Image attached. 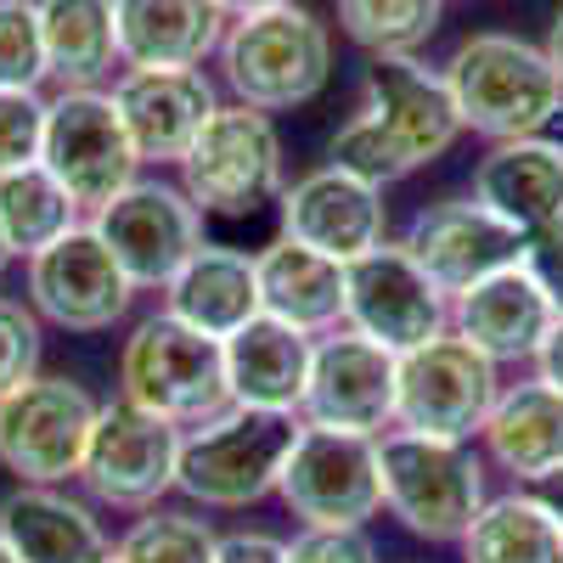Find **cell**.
I'll use <instances>...</instances> for the list:
<instances>
[{
  "instance_id": "7bdbcfd3",
  "label": "cell",
  "mask_w": 563,
  "mask_h": 563,
  "mask_svg": "<svg viewBox=\"0 0 563 563\" xmlns=\"http://www.w3.org/2000/svg\"><path fill=\"white\" fill-rule=\"evenodd\" d=\"M12 265V249H7V238H0V271H7Z\"/></svg>"
},
{
  "instance_id": "d6986e66",
  "label": "cell",
  "mask_w": 563,
  "mask_h": 563,
  "mask_svg": "<svg viewBox=\"0 0 563 563\" xmlns=\"http://www.w3.org/2000/svg\"><path fill=\"white\" fill-rule=\"evenodd\" d=\"M113 102L141 164H180L220 108L214 85L198 68H130L113 85Z\"/></svg>"
},
{
  "instance_id": "e575fe53",
  "label": "cell",
  "mask_w": 563,
  "mask_h": 563,
  "mask_svg": "<svg viewBox=\"0 0 563 563\" xmlns=\"http://www.w3.org/2000/svg\"><path fill=\"white\" fill-rule=\"evenodd\" d=\"M40 372V321L18 299H0V400Z\"/></svg>"
},
{
  "instance_id": "277c9868",
  "label": "cell",
  "mask_w": 563,
  "mask_h": 563,
  "mask_svg": "<svg viewBox=\"0 0 563 563\" xmlns=\"http://www.w3.org/2000/svg\"><path fill=\"white\" fill-rule=\"evenodd\" d=\"M119 400L175 422V429H198V422L220 417L231 406L220 339H203L169 310L135 321V333L119 350Z\"/></svg>"
},
{
  "instance_id": "836d02e7",
  "label": "cell",
  "mask_w": 563,
  "mask_h": 563,
  "mask_svg": "<svg viewBox=\"0 0 563 563\" xmlns=\"http://www.w3.org/2000/svg\"><path fill=\"white\" fill-rule=\"evenodd\" d=\"M45 108L52 102H40V90H0V175L40 164Z\"/></svg>"
},
{
  "instance_id": "83f0119b",
  "label": "cell",
  "mask_w": 563,
  "mask_h": 563,
  "mask_svg": "<svg viewBox=\"0 0 563 563\" xmlns=\"http://www.w3.org/2000/svg\"><path fill=\"white\" fill-rule=\"evenodd\" d=\"M45 74L63 90H97L119 57V0H40Z\"/></svg>"
},
{
  "instance_id": "7402d4cb",
  "label": "cell",
  "mask_w": 563,
  "mask_h": 563,
  "mask_svg": "<svg viewBox=\"0 0 563 563\" xmlns=\"http://www.w3.org/2000/svg\"><path fill=\"white\" fill-rule=\"evenodd\" d=\"M0 541L18 563H102V519L57 485H18L0 501Z\"/></svg>"
},
{
  "instance_id": "4dcf8cb0",
  "label": "cell",
  "mask_w": 563,
  "mask_h": 563,
  "mask_svg": "<svg viewBox=\"0 0 563 563\" xmlns=\"http://www.w3.org/2000/svg\"><path fill=\"white\" fill-rule=\"evenodd\" d=\"M339 23L372 57H417V45L440 29L445 0H333Z\"/></svg>"
},
{
  "instance_id": "f6af8a7d",
  "label": "cell",
  "mask_w": 563,
  "mask_h": 563,
  "mask_svg": "<svg viewBox=\"0 0 563 563\" xmlns=\"http://www.w3.org/2000/svg\"><path fill=\"white\" fill-rule=\"evenodd\" d=\"M102 563H119V558H113V552H108V558H102Z\"/></svg>"
},
{
  "instance_id": "b9f144b4",
  "label": "cell",
  "mask_w": 563,
  "mask_h": 563,
  "mask_svg": "<svg viewBox=\"0 0 563 563\" xmlns=\"http://www.w3.org/2000/svg\"><path fill=\"white\" fill-rule=\"evenodd\" d=\"M225 18H243V12H265V7H288V0H220Z\"/></svg>"
},
{
  "instance_id": "9a60e30c",
  "label": "cell",
  "mask_w": 563,
  "mask_h": 563,
  "mask_svg": "<svg viewBox=\"0 0 563 563\" xmlns=\"http://www.w3.org/2000/svg\"><path fill=\"white\" fill-rule=\"evenodd\" d=\"M395 366L400 355L372 344L355 327H339L310 344V378H305V422L344 434H372L395 429Z\"/></svg>"
},
{
  "instance_id": "8fae6325",
  "label": "cell",
  "mask_w": 563,
  "mask_h": 563,
  "mask_svg": "<svg viewBox=\"0 0 563 563\" xmlns=\"http://www.w3.org/2000/svg\"><path fill=\"white\" fill-rule=\"evenodd\" d=\"M97 400L74 378H34L0 400V467L23 485H63L85 467V445L97 429Z\"/></svg>"
},
{
  "instance_id": "603a6c76",
  "label": "cell",
  "mask_w": 563,
  "mask_h": 563,
  "mask_svg": "<svg viewBox=\"0 0 563 563\" xmlns=\"http://www.w3.org/2000/svg\"><path fill=\"white\" fill-rule=\"evenodd\" d=\"M254 271H260V316L294 327L305 339H327L344 327V265L339 260L276 238L265 254H254Z\"/></svg>"
},
{
  "instance_id": "9c48e42d",
  "label": "cell",
  "mask_w": 563,
  "mask_h": 563,
  "mask_svg": "<svg viewBox=\"0 0 563 563\" xmlns=\"http://www.w3.org/2000/svg\"><path fill=\"white\" fill-rule=\"evenodd\" d=\"M40 164L57 175V186L74 198V209H90V214H102L124 186H135L141 153L119 119L113 90H63L45 108Z\"/></svg>"
},
{
  "instance_id": "8d00e7d4",
  "label": "cell",
  "mask_w": 563,
  "mask_h": 563,
  "mask_svg": "<svg viewBox=\"0 0 563 563\" xmlns=\"http://www.w3.org/2000/svg\"><path fill=\"white\" fill-rule=\"evenodd\" d=\"M525 271L541 282V294L552 299V310L563 316V225L541 231V238L525 243Z\"/></svg>"
},
{
  "instance_id": "4fadbf2b",
  "label": "cell",
  "mask_w": 563,
  "mask_h": 563,
  "mask_svg": "<svg viewBox=\"0 0 563 563\" xmlns=\"http://www.w3.org/2000/svg\"><path fill=\"white\" fill-rule=\"evenodd\" d=\"M344 327L406 355L451 327V299L406 254V243H378L344 265Z\"/></svg>"
},
{
  "instance_id": "5bb4252c",
  "label": "cell",
  "mask_w": 563,
  "mask_h": 563,
  "mask_svg": "<svg viewBox=\"0 0 563 563\" xmlns=\"http://www.w3.org/2000/svg\"><path fill=\"white\" fill-rule=\"evenodd\" d=\"M135 282V294H164L180 265L203 249V209L169 180H135L90 220Z\"/></svg>"
},
{
  "instance_id": "7c38bea8",
  "label": "cell",
  "mask_w": 563,
  "mask_h": 563,
  "mask_svg": "<svg viewBox=\"0 0 563 563\" xmlns=\"http://www.w3.org/2000/svg\"><path fill=\"white\" fill-rule=\"evenodd\" d=\"M180 440L186 429H175V422L141 411L130 400H108L97 411V429H90L79 479L108 507L153 512L180 485Z\"/></svg>"
},
{
  "instance_id": "ab89813d",
  "label": "cell",
  "mask_w": 563,
  "mask_h": 563,
  "mask_svg": "<svg viewBox=\"0 0 563 563\" xmlns=\"http://www.w3.org/2000/svg\"><path fill=\"white\" fill-rule=\"evenodd\" d=\"M536 496L547 501V512H552V519L563 525V467H558V474H547V479L536 485Z\"/></svg>"
},
{
  "instance_id": "ac0fdd59",
  "label": "cell",
  "mask_w": 563,
  "mask_h": 563,
  "mask_svg": "<svg viewBox=\"0 0 563 563\" xmlns=\"http://www.w3.org/2000/svg\"><path fill=\"white\" fill-rule=\"evenodd\" d=\"M525 231H512L501 214H490L485 203H434V209H422L406 231V254L429 271V282L456 299L467 294L474 282L507 271V265H519L525 260Z\"/></svg>"
},
{
  "instance_id": "30bf717a",
  "label": "cell",
  "mask_w": 563,
  "mask_h": 563,
  "mask_svg": "<svg viewBox=\"0 0 563 563\" xmlns=\"http://www.w3.org/2000/svg\"><path fill=\"white\" fill-rule=\"evenodd\" d=\"M282 186V135L260 108H214L180 158V192L203 214H254Z\"/></svg>"
},
{
  "instance_id": "1f68e13d",
  "label": "cell",
  "mask_w": 563,
  "mask_h": 563,
  "mask_svg": "<svg viewBox=\"0 0 563 563\" xmlns=\"http://www.w3.org/2000/svg\"><path fill=\"white\" fill-rule=\"evenodd\" d=\"M220 536L209 530V519L198 512H175V507H153L124 530V541L113 547L119 563H214Z\"/></svg>"
},
{
  "instance_id": "f35d334b",
  "label": "cell",
  "mask_w": 563,
  "mask_h": 563,
  "mask_svg": "<svg viewBox=\"0 0 563 563\" xmlns=\"http://www.w3.org/2000/svg\"><path fill=\"white\" fill-rule=\"evenodd\" d=\"M536 378H541V384H552V389L563 395V316L552 321V333H547V344L536 350Z\"/></svg>"
},
{
  "instance_id": "3957f363",
  "label": "cell",
  "mask_w": 563,
  "mask_h": 563,
  "mask_svg": "<svg viewBox=\"0 0 563 563\" xmlns=\"http://www.w3.org/2000/svg\"><path fill=\"white\" fill-rule=\"evenodd\" d=\"M220 68L225 85L238 90L243 108L260 113H288L305 108L333 74V34L305 7H265L231 18L220 40Z\"/></svg>"
},
{
  "instance_id": "d6a6232c",
  "label": "cell",
  "mask_w": 563,
  "mask_h": 563,
  "mask_svg": "<svg viewBox=\"0 0 563 563\" xmlns=\"http://www.w3.org/2000/svg\"><path fill=\"white\" fill-rule=\"evenodd\" d=\"M40 79H52L40 0H0V90H40Z\"/></svg>"
},
{
  "instance_id": "52a82bcc",
  "label": "cell",
  "mask_w": 563,
  "mask_h": 563,
  "mask_svg": "<svg viewBox=\"0 0 563 563\" xmlns=\"http://www.w3.org/2000/svg\"><path fill=\"white\" fill-rule=\"evenodd\" d=\"M496 395V361L445 327L429 344L406 350L395 366V429L429 440H474Z\"/></svg>"
},
{
  "instance_id": "ba28073f",
  "label": "cell",
  "mask_w": 563,
  "mask_h": 563,
  "mask_svg": "<svg viewBox=\"0 0 563 563\" xmlns=\"http://www.w3.org/2000/svg\"><path fill=\"white\" fill-rule=\"evenodd\" d=\"M276 496L288 501V512L305 519L310 530H361L372 512L384 507L378 440L305 422L288 462H282Z\"/></svg>"
},
{
  "instance_id": "d590c367",
  "label": "cell",
  "mask_w": 563,
  "mask_h": 563,
  "mask_svg": "<svg viewBox=\"0 0 563 563\" xmlns=\"http://www.w3.org/2000/svg\"><path fill=\"white\" fill-rule=\"evenodd\" d=\"M288 563H378V547L366 530H299L288 541Z\"/></svg>"
},
{
  "instance_id": "f1b7e54d",
  "label": "cell",
  "mask_w": 563,
  "mask_h": 563,
  "mask_svg": "<svg viewBox=\"0 0 563 563\" xmlns=\"http://www.w3.org/2000/svg\"><path fill=\"white\" fill-rule=\"evenodd\" d=\"M467 563H563V525L536 490H512L479 507L462 536Z\"/></svg>"
},
{
  "instance_id": "7a4b0ae2",
  "label": "cell",
  "mask_w": 563,
  "mask_h": 563,
  "mask_svg": "<svg viewBox=\"0 0 563 563\" xmlns=\"http://www.w3.org/2000/svg\"><path fill=\"white\" fill-rule=\"evenodd\" d=\"M445 85L462 130H479L490 141L541 135L563 113V79L547 45L519 34H467L445 63Z\"/></svg>"
},
{
  "instance_id": "ffe728a7",
  "label": "cell",
  "mask_w": 563,
  "mask_h": 563,
  "mask_svg": "<svg viewBox=\"0 0 563 563\" xmlns=\"http://www.w3.org/2000/svg\"><path fill=\"white\" fill-rule=\"evenodd\" d=\"M552 321H558V310L541 294V282L525 271V260L451 299V333L467 339L479 355H490L496 366L501 361H536Z\"/></svg>"
},
{
  "instance_id": "f546056e",
  "label": "cell",
  "mask_w": 563,
  "mask_h": 563,
  "mask_svg": "<svg viewBox=\"0 0 563 563\" xmlns=\"http://www.w3.org/2000/svg\"><path fill=\"white\" fill-rule=\"evenodd\" d=\"M74 198L57 186V175L45 164H29V169H12L0 175V238H7L12 260H34L40 249H52L57 238L79 225L74 220Z\"/></svg>"
},
{
  "instance_id": "ee69618b",
  "label": "cell",
  "mask_w": 563,
  "mask_h": 563,
  "mask_svg": "<svg viewBox=\"0 0 563 563\" xmlns=\"http://www.w3.org/2000/svg\"><path fill=\"white\" fill-rule=\"evenodd\" d=\"M0 563H18V558H12V547H7V541H0Z\"/></svg>"
},
{
  "instance_id": "6da1fadb",
  "label": "cell",
  "mask_w": 563,
  "mask_h": 563,
  "mask_svg": "<svg viewBox=\"0 0 563 563\" xmlns=\"http://www.w3.org/2000/svg\"><path fill=\"white\" fill-rule=\"evenodd\" d=\"M456 135H462V113L451 102L445 68H429L417 57H372L366 102L333 135V164L372 186H389L451 153Z\"/></svg>"
},
{
  "instance_id": "8992f818",
  "label": "cell",
  "mask_w": 563,
  "mask_h": 563,
  "mask_svg": "<svg viewBox=\"0 0 563 563\" xmlns=\"http://www.w3.org/2000/svg\"><path fill=\"white\" fill-rule=\"evenodd\" d=\"M378 479L384 507L422 541H462L485 507V467L467 451V440L395 429L378 440Z\"/></svg>"
},
{
  "instance_id": "4316f807",
  "label": "cell",
  "mask_w": 563,
  "mask_h": 563,
  "mask_svg": "<svg viewBox=\"0 0 563 563\" xmlns=\"http://www.w3.org/2000/svg\"><path fill=\"white\" fill-rule=\"evenodd\" d=\"M479 434L501 474H512L519 485H541L563 467V395L541 378L512 384L496 395Z\"/></svg>"
},
{
  "instance_id": "e0dca14e",
  "label": "cell",
  "mask_w": 563,
  "mask_h": 563,
  "mask_svg": "<svg viewBox=\"0 0 563 563\" xmlns=\"http://www.w3.org/2000/svg\"><path fill=\"white\" fill-rule=\"evenodd\" d=\"M282 238L339 260V265L372 254L378 243H389L384 186H372L339 164H321V169L299 175L282 192Z\"/></svg>"
},
{
  "instance_id": "2e32d148",
  "label": "cell",
  "mask_w": 563,
  "mask_h": 563,
  "mask_svg": "<svg viewBox=\"0 0 563 563\" xmlns=\"http://www.w3.org/2000/svg\"><path fill=\"white\" fill-rule=\"evenodd\" d=\"M29 299L68 333H108L113 321L130 316L135 282L124 276L97 225H74L68 238L29 260Z\"/></svg>"
},
{
  "instance_id": "60d3db41",
  "label": "cell",
  "mask_w": 563,
  "mask_h": 563,
  "mask_svg": "<svg viewBox=\"0 0 563 563\" xmlns=\"http://www.w3.org/2000/svg\"><path fill=\"white\" fill-rule=\"evenodd\" d=\"M547 57H552V68H558V79H563V12L552 18V34H547Z\"/></svg>"
},
{
  "instance_id": "d4e9b609",
  "label": "cell",
  "mask_w": 563,
  "mask_h": 563,
  "mask_svg": "<svg viewBox=\"0 0 563 563\" xmlns=\"http://www.w3.org/2000/svg\"><path fill=\"white\" fill-rule=\"evenodd\" d=\"M220 0H119L124 68H198L225 40Z\"/></svg>"
},
{
  "instance_id": "cb8c5ba5",
  "label": "cell",
  "mask_w": 563,
  "mask_h": 563,
  "mask_svg": "<svg viewBox=\"0 0 563 563\" xmlns=\"http://www.w3.org/2000/svg\"><path fill=\"white\" fill-rule=\"evenodd\" d=\"M310 344L305 333L282 327L271 316H254L238 327L220 350H225V389L231 406L249 411H299L305 406V378H310Z\"/></svg>"
},
{
  "instance_id": "74e56055",
  "label": "cell",
  "mask_w": 563,
  "mask_h": 563,
  "mask_svg": "<svg viewBox=\"0 0 563 563\" xmlns=\"http://www.w3.org/2000/svg\"><path fill=\"white\" fill-rule=\"evenodd\" d=\"M214 563H288V541L260 536V530H243V536H220V552H214Z\"/></svg>"
},
{
  "instance_id": "44dd1931",
  "label": "cell",
  "mask_w": 563,
  "mask_h": 563,
  "mask_svg": "<svg viewBox=\"0 0 563 563\" xmlns=\"http://www.w3.org/2000/svg\"><path fill=\"white\" fill-rule=\"evenodd\" d=\"M474 203L501 214L525 238L558 231L563 225V141H547V135L496 141L474 169Z\"/></svg>"
},
{
  "instance_id": "5b68a950",
  "label": "cell",
  "mask_w": 563,
  "mask_h": 563,
  "mask_svg": "<svg viewBox=\"0 0 563 563\" xmlns=\"http://www.w3.org/2000/svg\"><path fill=\"white\" fill-rule=\"evenodd\" d=\"M305 429L299 411H249L225 406L220 417L186 429L180 440V485L203 507H254L276 490L282 462Z\"/></svg>"
},
{
  "instance_id": "484cf974",
  "label": "cell",
  "mask_w": 563,
  "mask_h": 563,
  "mask_svg": "<svg viewBox=\"0 0 563 563\" xmlns=\"http://www.w3.org/2000/svg\"><path fill=\"white\" fill-rule=\"evenodd\" d=\"M164 310L186 327H198L203 339H231L238 327L260 316V271L249 254L203 243L192 260L180 265V276L164 288Z\"/></svg>"
}]
</instances>
